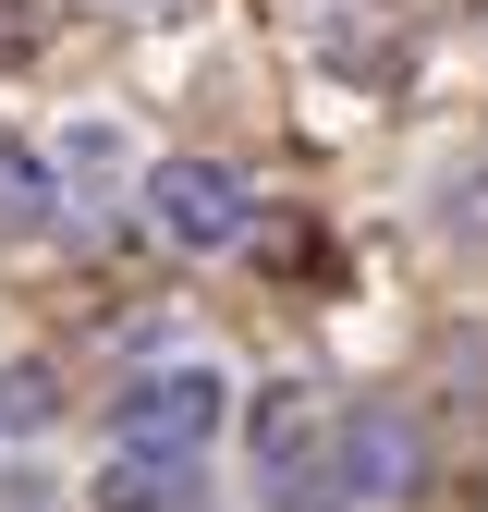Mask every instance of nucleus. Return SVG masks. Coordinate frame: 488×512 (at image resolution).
Wrapping results in <instances>:
<instances>
[{
  "label": "nucleus",
  "mask_w": 488,
  "mask_h": 512,
  "mask_svg": "<svg viewBox=\"0 0 488 512\" xmlns=\"http://www.w3.org/2000/svg\"><path fill=\"white\" fill-rule=\"evenodd\" d=\"M49 208H61V171L37 147H0V232H37Z\"/></svg>",
  "instance_id": "nucleus-5"
},
{
  "label": "nucleus",
  "mask_w": 488,
  "mask_h": 512,
  "mask_svg": "<svg viewBox=\"0 0 488 512\" xmlns=\"http://www.w3.org/2000/svg\"><path fill=\"white\" fill-rule=\"evenodd\" d=\"M452 220H464V232H488V171H476V183H452Z\"/></svg>",
  "instance_id": "nucleus-7"
},
{
  "label": "nucleus",
  "mask_w": 488,
  "mask_h": 512,
  "mask_svg": "<svg viewBox=\"0 0 488 512\" xmlns=\"http://www.w3.org/2000/svg\"><path fill=\"white\" fill-rule=\"evenodd\" d=\"M49 366H0V427H49Z\"/></svg>",
  "instance_id": "nucleus-6"
},
{
  "label": "nucleus",
  "mask_w": 488,
  "mask_h": 512,
  "mask_svg": "<svg viewBox=\"0 0 488 512\" xmlns=\"http://www.w3.org/2000/svg\"><path fill=\"white\" fill-rule=\"evenodd\" d=\"M110 427L135 439V452H196V439L220 427V378H208V366H171V378H135Z\"/></svg>",
  "instance_id": "nucleus-2"
},
{
  "label": "nucleus",
  "mask_w": 488,
  "mask_h": 512,
  "mask_svg": "<svg viewBox=\"0 0 488 512\" xmlns=\"http://www.w3.org/2000/svg\"><path fill=\"white\" fill-rule=\"evenodd\" d=\"M98 512H196V452H135L122 439V464L98 476Z\"/></svg>",
  "instance_id": "nucleus-3"
},
{
  "label": "nucleus",
  "mask_w": 488,
  "mask_h": 512,
  "mask_svg": "<svg viewBox=\"0 0 488 512\" xmlns=\"http://www.w3.org/2000/svg\"><path fill=\"white\" fill-rule=\"evenodd\" d=\"M147 220H159V244H183V256H220V244H244L257 196H244V171H220V159H159V171H147Z\"/></svg>",
  "instance_id": "nucleus-1"
},
{
  "label": "nucleus",
  "mask_w": 488,
  "mask_h": 512,
  "mask_svg": "<svg viewBox=\"0 0 488 512\" xmlns=\"http://www.w3.org/2000/svg\"><path fill=\"white\" fill-rule=\"evenodd\" d=\"M305 452H318V391H269V403H257V464L293 476Z\"/></svg>",
  "instance_id": "nucleus-4"
}]
</instances>
